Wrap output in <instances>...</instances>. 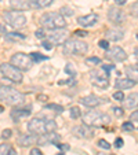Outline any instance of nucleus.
Instances as JSON below:
<instances>
[{
    "label": "nucleus",
    "instance_id": "9",
    "mask_svg": "<svg viewBox=\"0 0 138 155\" xmlns=\"http://www.w3.org/2000/svg\"><path fill=\"white\" fill-rule=\"evenodd\" d=\"M11 65H14L15 67H18L19 70H29L33 66V60L30 57L25 54H15L11 57Z\"/></svg>",
    "mask_w": 138,
    "mask_h": 155
},
{
    "label": "nucleus",
    "instance_id": "26",
    "mask_svg": "<svg viewBox=\"0 0 138 155\" xmlns=\"http://www.w3.org/2000/svg\"><path fill=\"white\" fill-rule=\"evenodd\" d=\"M65 73H66V74H69L71 77H73V78H75V77H76V74H78V72L75 70V67H73L72 63H66Z\"/></svg>",
    "mask_w": 138,
    "mask_h": 155
},
{
    "label": "nucleus",
    "instance_id": "1",
    "mask_svg": "<svg viewBox=\"0 0 138 155\" xmlns=\"http://www.w3.org/2000/svg\"><path fill=\"white\" fill-rule=\"evenodd\" d=\"M57 129V124L53 119H40L33 118L28 122V131L35 134H44L48 132H54Z\"/></svg>",
    "mask_w": 138,
    "mask_h": 155
},
{
    "label": "nucleus",
    "instance_id": "29",
    "mask_svg": "<svg viewBox=\"0 0 138 155\" xmlns=\"http://www.w3.org/2000/svg\"><path fill=\"white\" fill-rule=\"evenodd\" d=\"M30 58H32L33 62H40V60H44L47 59V57H44V55L39 54V52H35V54H30Z\"/></svg>",
    "mask_w": 138,
    "mask_h": 155
},
{
    "label": "nucleus",
    "instance_id": "27",
    "mask_svg": "<svg viewBox=\"0 0 138 155\" xmlns=\"http://www.w3.org/2000/svg\"><path fill=\"white\" fill-rule=\"evenodd\" d=\"M46 110H51V111H55V113H62L64 107L60 105H55V103H51V105L46 106Z\"/></svg>",
    "mask_w": 138,
    "mask_h": 155
},
{
    "label": "nucleus",
    "instance_id": "8",
    "mask_svg": "<svg viewBox=\"0 0 138 155\" xmlns=\"http://www.w3.org/2000/svg\"><path fill=\"white\" fill-rule=\"evenodd\" d=\"M88 77L93 85L101 89H106L109 87V80H108V73H102L99 70H91L88 73Z\"/></svg>",
    "mask_w": 138,
    "mask_h": 155
},
{
    "label": "nucleus",
    "instance_id": "39",
    "mask_svg": "<svg viewBox=\"0 0 138 155\" xmlns=\"http://www.w3.org/2000/svg\"><path fill=\"white\" fill-rule=\"evenodd\" d=\"M130 11H131V15H134V17H137L138 15V2L137 3H134L131 6V8H130Z\"/></svg>",
    "mask_w": 138,
    "mask_h": 155
},
{
    "label": "nucleus",
    "instance_id": "38",
    "mask_svg": "<svg viewBox=\"0 0 138 155\" xmlns=\"http://www.w3.org/2000/svg\"><path fill=\"white\" fill-rule=\"evenodd\" d=\"M11 134H12L11 129H4L3 133H2V137H3V139H10V137H11Z\"/></svg>",
    "mask_w": 138,
    "mask_h": 155
},
{
    "label": "nucleus",
    "instance_id": "37",
    "mask_svg": "<svg viewBox=\"0 0 138 155\" xmlns=\"http://www.w3.org/2000/svg\"><path fill=\"white\" fill-rule=\"evenodd\" d=\"M98 45L101 48H104V50H108V48H109V41H108V40H99Z\"/></svg>",
    "mask_w": 138,
    "mask_h": 155
},
{
    "label": "nucleus",
    "instance_id": "43",
    "mask_svg": "<svg viewBox=\"0 0 138 155\" xmlns=\"http://www.w3.org/2000/svg\"><path fill=\"white\" fill-rule=\"evenodd\" d=\"M35 34H36V37H37V39H44V37H46V33H44V30H42V29L36 30V33H35Z\"/></svg>",
    "mask_w": 138,
    "mask_h": 155
},
{
    "label": "nucleus",
    "instance_id": "45",
    "mask_svg": "<svg viewBox=\"0 0 138 155\" xmlns=\"http://www.w3.org/2000/svg\"><path fill=\"white\" fill-rule=\"evenodd\" d=\"M29 155H43V154H42V151H40L39 148H32L30 150V152H29Z\"/></svg>",
    "mask_w": 138,
    "mask_h": 155
},
{
    "label": "nucleus",
    "instance_id": "46",
    "mask_svg": "<svg viewBox=\"0 0 138 155\" xmlns=\"http://www.w3.org/2000/svg\"><path fill=\"white\" fill-rule=\"evenodd\" d=\"M130 119H131V121H138V110L133 111L131 115H130Z\"/></svg>",
    "mask_w": 138,
    "mask_h": 155
},
{
    "label": "nucleus",
    "instance_id": "19",
    "mask_svg": "<svg viewBox=\"0 0 138 155\" xmlns=\"http://www.w3.org/2000/svg\"><path fill=\"white\" fill-rule=\"evenodd\" d=\"M124 107L129 108V110H134L138 107V93L134 92L131 95H129L124 99Z\"/></svg>",
    "mask_w": 138,
    "mask_h": 155
},
{
    "label": "nucleus",
    "instance_id": "14",
    "mask_svg": "<svg viewBox=\"0 0 138 155\" xmlns=\"http://www.w3.org/2000/svg\"><path fill=\"white\" fill-rule=\"evenodd\" d=\"M60 139H61V136L58 133H55V132H48V133H44L39 137L37 144H40V146H44V144H55Z\"/></svg>",
    "mask_w": 138,
    "mask_h": 155
},
{
    "label": "nucleus",
    "instance_id": "7",
    "mask_svg": "<svg viewBox=\"0 0 138 155\" xmlns=\"http://www.w3.org/2000/svg\"><path fill=\"white\" fill-rule=\"evenodd\" d=\"M4 19L6 22L14 29H21L26 24V18L25 15L19 11H7L4 12Z\"/></svg>",
    "mask_w": 138,
    "mask_h": 155
},
{
    "label": "nucleus",
    "instance_id": "49",
    "mask_svg": "<svg viewBox=\"0 0 138 155\" xmlns=\"http://www.w3.org/2000/svg\"><path fill=\"white\" fill-rule=\"evenodd\" d=\"M46 99H47L46 96H39V100H46Z\"/></svg>",
    "mask_w": 138,
    "mask_h": 155
},
{
    "label": "nucleus",
    "instance_id": "52",
    "mask_svg": "<svg viewBox=\"0 0 138 155\" xmlns=\"http://www.w3.org/2000/svg\"><path fill=\"white\" fill-rule=\"evenodd\" d=\"M112 155H115V154H112Z\"/></svg>",
    "mask_w": 138,
    "mask_h": 155
},
{
    "label": "nucleus",
    "instance_id": "5",
    "mask_svg": "<svg viewBox=\"0 0 138 155\" xmlns=\"http://www.w3.org/2000/svg\"><path fill=\"white\" fill-rule=\"evenodd\" d=\"M88 50L87 43L81 41L78 39L66 40L64 44V54L65 55H83Z\"/></svg>",
    "mask_w": 138,
    "mask_h": 155
},
{
    "label": "nucleus",
    "instance_id": "12",
    "mask_svg": "<svg viewBox=\"0 0 138 155\" xmlns=\"http://www.w3.org/2000/svg\"><path fill=\"white\" fill-rule=\"evenodd\" d=\"M72 133L75 134L76 137H80V139H91L94 136V131H93V126H88V125H78V126H73L72 128Z\"/></svg>",
    "mask_w": 138,
    "mask_h": 155
},
{
    "label": "nucleus",
    "instance_id": "20",
    "mask_svg": "<svg viewBox=\"0 0 138 155\" xmlns=\"http://www.w3.org/2000/svg\"><path fill=\"white\" fill-rule=\"evenodd\" d=\"M30 115V108L26 107V108H14V110L11 111V118L14 119L15 122L17 121H19L21 118H24V117H28Z\"/></svg>",
    "mask_w": 138,
    "mask_h": 155
},
{
    "label": "nucleus",
    "instance_id": "48",
    "mask_svg": "<svg viewBox=\"0 0 138 155\" xmlns=\"http://www.w3.org/2000/svg\"><path fill=\"white\" fill-rule=\"evenodd\" d=\"M7 155H17V152H15L14 148H11V147H10V150H9V152H7Z\"/></svg>",
    "mask_w": 138,
    "mask_h": 155
},
{
    "label": "nucleus",
    "instance_id": "4",
    "mask_svg": "<svg viewBox=\"0 0 138 155\" xmlns=\"http://www.w3.org/2000/svg\"><path fill=\"white\" fill-rule=\"evenodd\" d=\"M83 121L86 125L88 126H102V125H108L111 122V117L105 113L97 110H91L83 115Z\"/></svg>",
    "mask_w": 138,
    "mask_h": 155
},
{
    "label": "nucleus",
    "instance_id": "47",
    "mask_svg": "<svg viewBox=\"0 0 138 155\" xmlns=\"http://www.w3.org/2000/svg\"><path fill=\"white\" fill-rule=\"evenodd\" d=\"M127 0H115V3L117 4V6H123V4H126Z\"/></svg>",
    "mask_w": 138,
    "mask_h": 155
},
{
    "label": "nucleus",
    "instance_id": "28",
    "mask_svg": "<svg viewBox=\"0 0 138 155\" xmlns=\"http://www.w3.org/2000/svg\"><path fill=\"white\" fill-rule=\"evenodd\" d=\"M69 114H71V117H72L73 119H78L81 117V111L79 107H72L71 110H69Z\"/></svg>",
    "mask_w": 138,
    "mask_h": 155
},
{
    "label": "nucleus",
    "instance_id": "24",
    "mask_svg": "<svg viewBox=\"0 0 138 155\" xmlns=\"http://www.w3.org/2000/svg\"><path fill=\"white\" fill-rule=\"evenodd\" d=\"M54 3V0H30V6L35 8H44Z\"/></svg>",
    "mask_w": 138,
    "mask_h": 155
},
{
    "label": "nucleus",
    "instance_id": "22",
    "mask_svg": "<svg viewBox=\"0 0 138 155\" xmlns=\"http://www.w3.org/2000/svg\"><path fill=\"white\" fill-rule=\"evenodd\" d=\"M10 6L14 10H28L30 7V0H10Z\"/></svg>",
    "mask_w": 138,
    "mask_h": 155
},
{
    "label": "nucleus",
    "instance_id": "51",
    "mask_svg": "<svg viewBox=\"0 0 138 155\" xmlns=\"http://www.w3.org/2000/svg\"><path fill=\"white\" fill-rule=\"evenodd\" d=\"M137 39H138V33H137Z\"/></svg>",
    "mask_w": 138,
    "mask_h": 155
},
{
    "label": "nucleus",
    "instance_id": "40",
    "mask_svg": "<svg viewBox=\"0 0 138 155\" xmlns=\"http://www.w3.org/2000/svg\"><path fill=\"white\" fill-rule=\"evenodd\" d=\"M113 113L116 117H122L124 114V111H123V108H120V107H113Z\"/></svg>",
    "mask_w": 138,
    "mask_h": 155
},
{
    "label": "nucleus",
    "instance_id": "23",
    "mask_svg": "<svg viewBox=\"0 0 138 155\" xmlns=\"http://www.w3.org/2000/svg\"><path fill=\"white\" fill-rule=\"evenodd\" d=\"M126 74L130 80H133L135 84L138 82V66H127Z\"/></svg>",
    "mask_w": 138,
    "mask_h": 155
},
{
    "label": "nucleus",
    "instance_id": "13",
    "mask_svg": "<svg viewBox=\"0 0 138 155\" xmlns=\"http://www.w3.org/2000/svg\"><path fill=\"white\" fill-rule=\"evenodd\" d=\"M105 57L108 58V59H112L113 62H123V60L127 59L126 51L122 50L120 47H112L111 50L106 51Z\"/></svg>",
    "mask_w": 138,
    "mask_h": 155
},
{
    "label": "nucleus",
    "instance_id": "11",
    "mask_svg": "<svg viewBox=\"0 0 138 155\" xmlns=\"http://www.w3.org/2000/svg\"><path fill=\"white\" fill-rule=\"evenodd\" d=\"M108 18L112 24L122 25L124 21H126V14H124L123 10L117 8V7H111L108 11Z\"/></svg>",
    "mask_w": 138,
    "mask_h": 155
},
{
    "label": "nucleus",
    "instance_id": "6",
    "mask_svg": "<svg viewBox=\"0 0 138 155\" xmlns=\"http://www.w3.org/2000/svg\"><path fill=\"white\" fill-rule=\"evenodd\" d=\"M0 73L6 78L11 80L12 82H21L22 81V72L11 63H2L0 65Z\"/></svg>",
    "mask_w": 138,
    "mask_h": 155
},
{
    "label": "nucleus",
    "instance_id": "33",
    "mask_svg": "<svg viewBox=\"0 0 138 155\" xmlns=\"http://www.w3.org/2000/svg\"><path fill=\"white\" fill-rule=\"evenodd\" d=\"M86 63H87V65H99L101 59H99V58H87Z\"/></svg>",
    "mask_w": 138,
    "mask_h": 155
},
{
    "label": "nucleus",
    "instance_id": "44",
    "mask_svg": "<svg viewBox=\"0 0 138 155\" xmlns=\"http://www.w3.org/2000/svg\"><path fill=\"white\" fill-rule=\"evenodd\" d=\"M115 147H117V148H120V147H123V139H120V137H117L116 141H115Z\"/></svg>",
    "mask_w": 138,
    "mask_h": 155
},
{
    "label": "nucleus",
    "instance_id": "17",
    "mask_svg": "<svg viewBox=\"0 0 138 155\" xmlns=\"http://www.w3.org/2000/svg\"><path fill=\"white\" fill-rule=\"evenodd\" d=\"M80 103L87 107H97V106L101 105V99L95 95H88V96H84V98L80 99Z\"/></svg>",
    "mask_w": 138,
    "mask_h": 155
},
{
    "label": "nucleus",
    "instance_id": "35",
    "mask_svg": "<svg viewBox=\"0 0 138 155\" xmlns=\"http://www.w3.org/2000/svg\"><path fill=\"white\" fill-rule=\"evenodd\" d=\"M55 146H57L61 151H65V152L71 148V147H69V144H64V143H55Z\"/></svg>",
    "mask_w": 138,
    "mask_h": 155
},
{
    "label": "nucleus",
    "instance_id": "2",
    "mask_svg": "<svg viewBox=\"0 0 138 155\" xmlns=\"http://www.w3.org/2000/svg\"><path fill=\"white\" fill-rule=\"evenodd\" d=\"M40 25L46 29H62L66 26V21L64 15L60 12H46L40 17Z\"/></svg>",
    "mask_w": 138,
    "mask_h": 155
},
{
    "label": "nucleus",
    "instance_id": "3",
    "mask_svg": "<svg viewBox=\"0 0 138 155\" xmlns=\"http://www.w3.org/2000/svg\"><path fill=\"white\" fill-rule=\"evenodd\" d=\"M25 96L21 92H18L17 89L7 85H2L0 87V100L7 103L10 106H18L24 102Z\"/></svg>",
    "mask_w": 138,
    "mask_h": 155
},
{
    "label": "nucleus",
    "instance_id": "41",
    "mask_svg": "<svg viewBox=\"0 0 138 155\" xmlns=\"http://www.w3.org/2000/svg\"><path fill=\"white\" fill-rule=\"evenodd\" d=\"M113 69H115L113 65H104V66H102V70H104L105 73H108V74H109V72H112V70H113Z\"/></svg>",
    "mask_w": 138,
    "mask_h": 155
},
{
    "label": "nucleus",
    "instance_id": "31",
    "mask_svg": "<svg viewBox=\"0 0 138 155\" xmlns=\"http://www.w3.org/2000/svg\"><path fill=\"white\" fill-rule=\"evenodd\" d=\"M112 98H113L115 100H117V102H122V100H124V99H126V98H124L123 91H117V92H115Z\"/></svg>",
    "mask_w": 138,
    "mask_h": 155
},
{
    "label": "nucleus",
    "instance_id": "15",
    "mask_svg": "<svg viewBox=\"0 0 138 155\" xmlns=\"http://www.w3.org/2000/svg\"><path fill=\"white\" fill-rule=\"evenodd\" d=\"M98 21H99V17L97 14H88V15H83V17H79L78 18V24L81 25L83 27L94 26Z\"/></svg>",
    "mask_w": 138,
    "mask_h": 155
},
{
    "label": "nucleus",
    "instance_id": "36",
    "mask_svg": "<svg viewBox=\"0 0 138 155\" xmlns=\"http://www.w3.org/2000/svg\"><path fill=\"white\" fill-rule=\"evenodd\" d=\"M73 34H75L76 37H86L88 33L86 32V30H75V32H73Z\"/></svg>",
    "mask_w": 138,
    "mask_h": 155
},
{
    "label": "nucleus",
    "instance_id": "34",
    "mask_svg": "<svg viewBox=\"0 0 138 155\" xmlns=\"http://www.w3.org/2000/svg\"><path fill=\"white\" fill-rule=\"evenodd\" d=\"M9 150H10L9 144H0V155H7Z\"/></svg>",
    "mask_w": 138,
    "mask_h": 155
},
{
    "label": "nucleus",
    "instance_id": "25",
    "mask_svg": "<svg viewBox=\"0 0 138 155\" xmlns=\"http://www.w3.org/2000/svg\"><path fill=\"white\" fill-rule=\"evenodd\" d=\"M6 39H7V41H22V40H25V36L17 32H11V33L7 32Z\"/></svg>",
    "mask_w": 138,
    "mask_h": 155
},
{
    "label": "nucleus",
    "instance_id": "10",
    "mask_svg": "<svg viewBox=\"0 0 138 155\" xmlns=\"http://www.w3.org/2000/svg\"><path fill=\"white\" fill-rule=\"evenodd\" d=\"M47 40L51 44L60 45V44H65L66 41V30L62 29H53L50 33L47 34Z\"/></svg>",
    "mask_w": 138,
    "mask_h": 155
},
{
    "label": "nucleus",
    "instance_id": "42",
    "mask_svg": "<svg viewBox=\"0 0 138 155\" xmlns=\"http://www.w3.org/2000/svg\"><path fill=\"white\" fill-rule=\"evenodd\" d=\"M42 45H43V48H46V50H48V51H50L51 48H53V44H51V43L48 41V40H44V41L42 43Z\"/></svg>",
    "mask_w": 138,
    "mask_h": 155
},
{
    "label": "nucleus",
    "instance_id": "16",
    "mask_svg": "<svg viewBox=\"0 0 138 155\" xmlns=\"http://www.w3.org/2000/svg\"><path fill=\"white\" fill-rule=\"evenodd\" d=\"M37 140H39V137H37L35 133H30V134H21V136L18 137L17 143H18L21 147H29V146H32V144L37 143Z\"/></svg>",
    "mask_w": 138,
    "mask_h": 155
},
{
    "label": "nucleus",
    "instance_id": "30",
    "mask_svg": "<svg viewBox=\"0 0 138 155\" xmlns=\"http://www.w3.org/2000/svg\"><path fill=\"white\" fill-rule=\"evenodd\" d=\"M122 129L126 132H133L134 131V125H133V121L130 122V121H127V122H124L123 125H122Z\"/></svg>",
    "mask_w": 138,
    "mask_h": 155
},
{
    "label": "nucleus",
    "instance_id": "32",
    "mask_svg": "<svg viewBox=\"0 0 138 155\" xmlns=\"http://www.w3.org/2000/svg\"><path fill=\"white\" fill-rule=\"evenodd\" d=\"M97 144H98V147H101V148H104V150H109V148H111V144H109L106 140H104V139H99Z\"/></svg>",
    "mask_w": 138,
    "mask_h": 155
},
{
    "label": "nucleus",
    "instance_id": "18",
    "mask_svg": "<svg viewBox=\"0 0 138 155\" xmlns=\"http://www.w3.org/2000/svg\"><path fill=\"white\" fill-rule=\"evenodd\" d=\"M135 85V82L133 80H130L129 77L127 78H117L116 82H115V88H117L119 91H123V89H130Z\"/></svg>",
    "mask_w": 138,
    "mask_h": 155
},
{
    "label": "nucleus",
    "instance_id": "50",
    "mask_svg": "<svg viewBox=\"0 0 138 155\" xmlns=\"http://www.w3.org/2000/svg\"><path fill=\"white\" fill-rule=\"evenodd\" d=\"M3 111H4V107H3V106H0V114L3 113Z\"/></svg>",
    "mask_w": 138,
    "mask_h": 155
},
{
    "label": "nucleus",
    "instance_id": "21",
    "mask_svg": "<svg viewBox=\"0 0 138 155\" xmlns=\"http://www.w3.org/2000/svg\"><path fill=\"white\" fill-rule=\"evenodd\" d=\"M124 36V32L120 29H111L106 32V39L111 40V41H119L122 40Z\"/></svg>",
    "mask_w": 138,
    "mask_h": 155
}]
</instances>
